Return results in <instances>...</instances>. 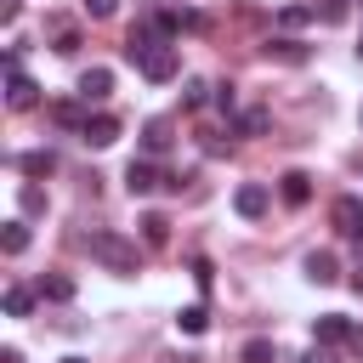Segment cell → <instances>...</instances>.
<instances>
[{
    "label": "cell",
    "mask_w": 363,
    "mask_h": 363,
    "mask_svg": "<svg viewBox=\"0 0 363 363\" xmlns=\"http://www.w3.org/2000/svg\"><path fill=\"white\" fill-rule=\"evenodd\" d=\"M17 204H23L28 216H40V210H45V193H40V187H23V193H17Z\"/></svg>",
    "instance_id": "obj_24"
},
{
    "label": "cell",
    "mask_w": 363,
    "mask_h": 363,
    "mask_svg": "<svg viewBox=\"0 0 363 363\" xmlns=\"http://www.w3.org/2000/svg\"><path fill=\"white\" fill-rule=\"evenodd\" d=\"M176 329H182V335H204V329H210V312H204V306H182V312H176Z\"/></svg>",
    "instance_id": "obj_17"
},
{
    "label": "cell",
    "mask_w": 363,
    "mask_h": 363,
    "mask_svg": "<svg viewBox=\"0 0 363 363\" xmlns=\"http://www.w3.org/2000/svg\"><path fill=\"white\" fill-rule=\"evenodd\" d=\"M346 352H352V357H363V323H352V335H346Z\"/></svg>",
    "instance_id": "obj_29"
},
{
    "label": "cell",
    "mask_w": 363,
    "mask_h": 363,
    "mask_svg": "<svg viewBox=\"0 0 363 363\" xmlns=\"http://www.w3.org/2000/svg\"><path fill=\"white\" fill-rule=\"evenodd\" d=\"M216 108H221V113H233V108H238V96H233V85H216Z\"/></svg>",
    "instance_id": "obj_26"
},
{
    "label": "cell",
    "mask_w": 363,
    "mask_h": 363,
    "mask_svg": "<svg viewBox=\"0 0 363 363\" xmlns=\"http://www.w3.org/2000/svg\"><path fill=\"white\" fill-rule=\"evenodd\" d=\"M301 363H335V357H329V352H323V346H312V352H306V357H301Z\"/></svg>",
    "instance_id": "obj_30"
},
{
    "label": "cell",
    "mask_w": 363,
    "mask_h": 363,
    "mask_svg": "<svg viewBox=\"0 0 363 363\" xmlns=\"http://www.w3.org/2000/svg\"><path fill=\"white\" fill-rule=\"evenodd\" d=\"M113 96V68H85L79 74V102H108Z\"/></svg>",
    "instance_id": "obj_8"
},
{
    "label": "cell",
    "mask_w": 363,
    "mask_h": 363,
    "mask_svg": "<svg viewBox=\"0 0 363 363\" xmlns=\"http://www.w3.org/2000/svg\"><path fill=\"white\" fill-rule=\"evenodd\" d=\"M79 142H85V147H113V142H119V119H113V113H91L85 130H79Z\"/></svg>",
    "instance_id": "obj_6"
},
{
    "label": "cell",
    "mask_w": 363,
    "mask_h": 363,
    "mask_svg": "<svg viewBox=\"0 0 363 363\" xmlns=\"http://www.w3.org/2000/svg\"><path fill=\"white\" fill-rule=\"evenodd\" d=\"M17 164H23V176H51V170H57V153H51V147H28Z\"/></svg>",
    "instance_id": "obj_13"
},
{
    "label": "cell",
    "mask_w": 363,
    "mask_h": 363,
    "mask_svg": "<svg viewBox=\"0 0 363 363\" xmlns=\"http://www.w3.org/2000/svg\"><path fill=\"white\" fill-rule=\"evenodd\" d=\"M238 363H278V346H272V340H244Z\"/></svg>",
    "instance_id": "obj_20"
},
{
    "label": "cell",
    "mask_w": 363,
    "mask_h": 363,
    "mask_svg": "<svg viewBox=\"0 0 363 363\" xmlns=\"http://www.w3.org/2000/svg\"><path fill=\"white\" fill-rule=\"evenodd\" d=\"M85 250L108 267V272H119V278H130L136 272V244L125 238V233H113V227H96V233H85Z\"/></svg>",
    "instance_id": "obj_1"
},
{
    "label": "cell",
    "mask_w": 363,
    "mask_h": 363,
    "mask_svg": "<svg viewBox=\"0 0 363 363\" xmlns=\"http://www.w3.org/2000/svg\"><path fill=\"white\" fill-rule=\"evenodd\" d=\"M34 289H40V301H74V278L68 272H45Z\"/></svg>",
    "instance_id": "obj_12"
},
{
    "label": "cell",
    "mask_w": 363,
    "mask_h": 363,
    "mask_svg": "<svg viewBox=\"0 0 363 363\" xmlns=\"http://www.w3.org/2000/svg\"><path fill=\"white\" fill-rule=\"evenodd\" d=\"M267 204H272V193H267L261 182H244V187L233 193V210H238L244 221H261V216H267Z\"/></svg>",
    "instance_id": "obj_5"
},
{
    "label": "cell",
    "mask_w": 363,
    "mask_h": 363,
    "mask_svg": "<svg viewBox=\"0 0 363 363\" xmlns=\"http://www.w3.org/2000/svg\"><path fill=\"white\" fill-rule=\"evenodd\" d=\"M85 11H91V17H113V11H119V0H85Z\"/></svg>",
    "instance_id": "obj_27"
},
{
    "label": "cell",
    "mask_w": 363,
    "mask_h": 363,
    "mask_svg": "<svg viewBox=\"0 0 363 363\" xmlns=\"http://www.w3.org/2000/svg\"><path fill=\"white\" fill-rule=\"evenodd\" d=\"M159 182H164V176L153 170V159H130V164H125V187H130V199H147Z\"/></svg>",
    "instance_id": "obj_7"
},
{
    "label": "cell",
    "mask_w": 363,
    "mask_h": 363,
    "mask_svg": "<svg viewBox=\"0 0 363 363\" xmlns=\"http://www.w3.org/2000/svg\"><path fill=\"white\" fill-rule=\"evenodd\" d=\"M136 68H142L153 85H164V79H176V68H182V51H176L170 40H159V45H147V51L136 57Z\"/></svg>",
    "instance_id": "obj_2"
},
{
    "label": "cell",
    "mask_w": 363,
    "mask_h": 363,
    "mask_svg": "<svg viewBox=\"0 0 363 363\" xmlns=\"http://www.w3.org/2000/svg\"><path fill=\"white\" fill-rule=\"evenodd\" d=\"M352 289H357V295H363V261H357V267H352Z\"/></svg>",
    "instance_id": "obj_31"
},
{
    "label": "cell",
    "mask_w": 363,
    "mask_h": 363,
    "mask_svg": "<svg viewBox=\"0 0 363 363\" xmlns=\"http://www.w3.org/2000/svg\"><path fill=\"white\" fill-rule=\"evenodd\" d=\"M306 278H312V284H335V278H340V261H335L329 250H312V255H306Z\"/></svg>",
    "instance_id": "obj_11"
},
{
    "label": "cell",
    "mask_w": 363,
    "mask_h": 363,
    "mask_svg": "<svg viewBox=\"0 0 363 363\" xmlns=\"http://www.w3.org/2000/svg\"><path fill=\"white\" fill-rule=\"evenodd\" d=\"M352 335V318H340V312H323L318 323H312V340L318 346H335V340H346Z\"/></svg>",
    "instance_id": "obj_9"
},
{
    "label": "cell",
    "mask_w": 363,
    "mask_h": 363,
    "mask_svg": "<svg viewBox=\"0 0 363 363\" xmlns=\"http://www.w3.org/2000/svg\"><path fill=\"white\" fill-rule=\"evenodd\" d=\"M57 119H62V125H79V130H85V119H91V113H79V102H57Z\"/></svg>",
    "instance_id": "obj_23"
},
{
    "label": "cell",
    "mask_w": 363,
    "mask_h": 363,
    "mask_svg": "<svg viewBox=\"0 0 363 363\" xmlns=\"http://www.w3.org/2000/svg\"><path fill=\"white\" fill-rule=\"evenodd\" d=\"M62 363H85V357H62Z\"/></svg>",
    "instance_id": "obj_32"
},
{
    "label": "cell",
    "mask_w": 363,
    "mask_h": 363,
    "mask_svg": "<svg viewBox=\"0 0 363 363\" xmlns=\"http://www.w3.org/2000/svg\"><path fill=\"white\" fill-rule=\"evenodd\" d=\"M204 91H210L204 79H187V85H182V108H204Z\"/></svg>",
    "instance_id": "obj_22"
},
{
    "label": "cell",
    "mask_w": 363,
    "mask_h": 363,
    "mask_svg": "<svg viewBox=\"0 0 363 363\" xmlns=\"http://www.w3.org/2000/svg\"><path fill=\"white\" fill-rule=\"evenodd\" d=\"M164 147H170V125H164V119H153V125L142 130V153H164Z\"/></svg>",
    "instance_id": "obj_19"
},
{
    "label": "cell",
    "mask_w": 363,
    "mask_h": 363,
    "mask_svg": "<svg viewBox=\"0 0 363 363\" xmlns=\"http://www.w3.org/2000/svg\"><path fill=\"white\" fill-rule=\"evenodd\" d=\"M6 102H11L17 113H28V108L40 102V85H34V79H28L23 68H17V57L6 62Z\"/></svg>",
    "instance_id": "obj_4"
},
{
    "label": "cell",
    "mask_w": 363,
    "mask_h": 363,
    "mask_svg": "<svg viewBox=\"0 0 363 363\" xmlns=\"http://www.w3.org/2000/svg\"><path fill=\"white\" fill-rule=\"evenodd\" d=\"M329 221H335L340 238H363V199H357V193H340V199L329 204Z\"/></svg>",
    "instance_id": "obj_3"
},
{
    "label": "cell",
    "mask_w": 363,
    "mask_h": 363,
    "mask_svg": "<svg viewBox=\"0 0 363 363\" xmlns=\"http://www.w3.org/2000/svg\"><path fill=\"white\" fill-rule=\"evenodd\" d=\"M278 193H284V204H295V210H301V204L312 199V176H306V170H289V176L278 182Z\"/></svg>",
    "instance_id": "obj_10"
},
{
    "label": "cell",
    "mask_w": 363,
    "mask_h": 363,
    "mask_svg": "<svg viewBox=\"0 0 363 363\" xmlns=\"http://www.w3.org/2000/svg\"><path fill=\"white\" fill-rule=\"evenodd\" d=\"M357 57H363V45H357Z\"/></svg>",
    "instance_id": "obj_34"
},
{
    "label": "cell",
    "mask_w": 363,
    "mask_h": 363,
    "mask_svg": "<svg viewBox=\"0 0 363 363\" xmlns=\"http://www.w3.org/2000/svg\"><path fill=\"white\" fill-rule=\"evenodd\" d=\"M57 51H62V57H68V51H79V34H74V28H62V34H57Z\"/></svg>",
    "instance_id": "obj_28"
},
{
    "label": "cell",
    "mask_w": 363,
    "mask_h": 363,
    "mask_svg": "<svg viewBox=\"0 0 363 363\" xmlns=\"http://www.w3.org/2000/svg\"><path fill=\"white\" fill-rule=\"evenodd\" d=\"M329 11H340V0H335V6H329Z\"/></svg>",
    "instance_id": "obj_33"
},
{
    "label": "cell",
    "mask_w": 363,
    "mask_h": 363,
    "mask_svg": "<svg viewBox=\"0 0 363 363\" xmlns=\"http://www.w3.org/2000/svg\"><path fill=\"white\" fill-rule=\"evenodd\" d=\"M0 250H6V255H23V250H28V227H23V221H6V227H0Z\"/></svg>",
    "instance_id": "obj_15"
},
{
    "label": "cell",
    "mask_w": 363,
    "mask_h": 363,
    "mask_svg": "<svg viewBox=\"0 0 363 363\" xmlns=\"http://www.w3.org/2000/svg\"><path fill=\"white\" fill-rule=\"evenodd\" d=\"M142 238H147L153 250H164V244H170V221H164L159 210H147V216H142Z\"/></svg>",
    "instance_id": "obj_14"
},
{
    "label": "cell",
    "mask_w": 363,
    "mask_h": 363,
    "mask_svg": "<svg viewBox=\"0 0 363 363\" xmlns=\"http://www.w3.org/2000/svg\"><path fill=\"white\" fill-rule=\"evenodd\" d=\"M267 57H278V62H306V45H301V40H267Z\"/></svg>",
    "instance_id": "obj_18"
},
{
    "label": "cell",
    "mask_w": 363,
    "mask_h": 363,
    "mask_svg": "<svg viewBox=\"0 0 363 363\" xmlns=\"http://www.w3.org/2000/svg\"><path fill=\"white\" fill-rule=\"evenodd\" d=\"M306 17H312V11H306V6H284V11H278V23H284V28H301V23H306Z\"/></svg>",
    "instance_id": "obj_25"
},
{
    "label": "cell",
    "mask_w": 363,
    "mask_h": 363,
    "mask_svg": "<svg viewBox=\"0 0 363 363\" xmlns=\"http://www.w3.org/2000/svg\"><path fill=\"white\" fill-rule=\"evenodd\" d=\"M267 125H272V113H267V108H250V113L238 119V130H244V136H261Z\"/></svg>",
    "instance_id": "obj_21"
},
{
    "label": "cell",
    "mask_w": 363,
    "mask_h": 363,
    "mask_svg": "<svg viewBox=\"0 0 363 363\" xmlns=\"http://www.w3.org/2000/svg\"><path fill=\"white\" fill-rule=\"evenodd\" d=\"M34 295H40V289H23V284H11V289H6V318H28Z\"/></svg>",
    "instance_id": "obj_16"
}]
</instances>
